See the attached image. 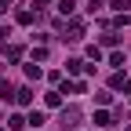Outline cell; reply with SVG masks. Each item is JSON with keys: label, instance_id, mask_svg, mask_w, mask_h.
<instances>
[{"label": "cell", "instance_id": "cell-1", "mask_svg": "<svg viewBox=\"0 0 131 131\" xmlns=\"http://www.w3.org/2000/svg\"><path fill=\"white\" fill-rule=\"evenodd\" d=\"M77 120H80V113H77V109H66V113H62V127H69V131H73Z\"/></svg>", "mask_w": 131, "mask_h": 131}, {"label": "cell", "instance_id": "cell-2", "mask_svg": "<svg viewBox=\"0 0 131 131\" xmlns=\"http://www.w3.org/2000/svg\"><path fill=\"white\" fill-rule=\"evenodd\" d=\"M29 98H33V95H29V88H22L18 95H15V102H18V106H26V102H29Z\"/></svg>", "mask_w": 131, "mask_h": 131}, {"label": "cell", "instance_id": "cell-3", "mask_svg": "<svg viewBox=\"0 0 131 131\" xmlns=\"http://www.w3.org/2000/svg\"><path fill=\"white\" fill-rule=\"evenodd\" d=\"M73 7H77L73 0H62V4H58V11H62V15H73Z\"/></svg>", "mask_w": 131, "mask_h": 131}, {"label": "cell", "instance_id": "cell-4", "mask_svg": "<svg viewBox=\"0 0 131 131\" xmlns=\"http://www.w3.org/2000/svg\"><path fill=\"white\" fill-rule=\"evenodd\" d=\"M113 7H117V11H127V7H131V0H113Z\"/></svg>", "mask_w": 131, "mask_h": 131}, {"label": "cell", "instance_id": "cell-5", "mask_svg": "<svg viewBox=\"0 0 131 131\" xmlns=\"http://www.w3.org/2000/svg\"><path fill=\"white\" fill-rule=\"evenodd\" d=\"M102 7V0H88V11H98Z\"/></svg>", "mask_w": 131, "mask_h": 131}]
</instances>
